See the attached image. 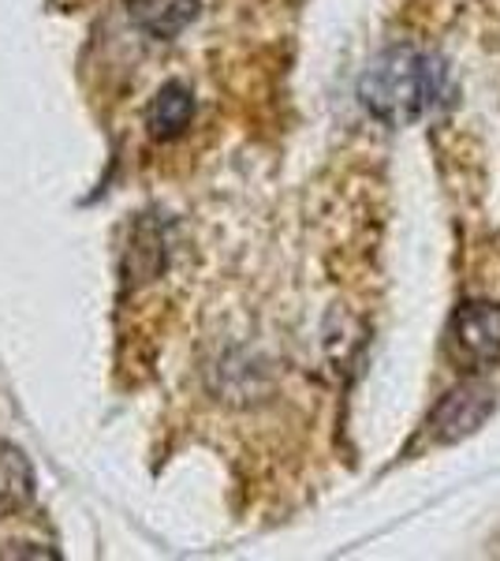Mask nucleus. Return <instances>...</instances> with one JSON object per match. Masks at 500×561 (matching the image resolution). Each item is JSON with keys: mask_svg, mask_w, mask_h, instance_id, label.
<instances>
[{"mask_svg": "<svg viewBox=\"0 0 500 561\" xmlns=\"http://www.w3.org/2000/svg\"><path fill=\"white\" fill-rule=\"evenodd\" d=\"M359 98L374 121L388 128H411L449 102L452 79L441 57L411 49V45H396L367 68Z\"/></svg>", "mask_w": 500, "mask_h": 561, "instance_id": "1", "label": "nucleus"}, {"mask_svg": "<svg viewBox=\"0 0 500 561\" xmlns=\"http://www.w3.org/2000/svg\"><path fill=\"white\" fill-rule=\"evenodd\" d=\"M449 352L463 370H481L500 359V307L475 300L456 307L449 322Z\"/></svg>", "mask_w": 500, "mask_h": 561, "instance_id": "2", "label": "nucleus"}, {"mask_svg": "<svg viewBox=\"0 0 500 561\" xmlns=\"http://www.w3.org/2000/svg\"><path fill=\"white\" fill-rule=\"evenodd\" d=\"M202 0H127V20L147 38L168 42L198 15Z\"/></svg>", "mask_w": 500, "mask_h": 561, "instance_id": "3", "label": "nucleus"}, {"mask_svg": "<svg viewBox=\"0 0 500 561\" xmlns=\"http://www.w3.org/2000/svg\"><path fill=\"white\" fill-rule=\"evenodd\" d=\"M489 412H493V393H489V389H481V386L456 389V393L441 404V412L433 415V431H438L441 442H456L467 431H475Z\"/></svg>", "mask_w": 500, "mask_h": 561, "instance_id": "4", "label": "nucleus"}, {"mask_svg": "<svg viewBox=\"0 0 500 561\" xmlns=\"http://www.w3.org/2000/svg\"><path fill=\"white\" fill-rule=\"evenodd\" d=\"M195 116V94L184 83H165L147 105V128L153 139H176Z\"/></svg>", "mask_w": 500, "mask_h": 561, "instance_id": "5", "label": "nucleus"}, {"mask_svg": "<svg viewBox=\"0 0 500 561\" xmlns=\"http://www.w3.org/2000/svg\"><path fill=\"white\" fill-rule=\"evenodd\" d=\"M34 497V468L20 446L0 438V517H15Z\"/></svg>", "mask_w": 500, "mask_h": 561, "instance_id": "6", "label": "nucleus"}]
</instances>
